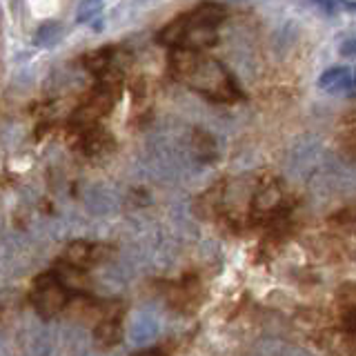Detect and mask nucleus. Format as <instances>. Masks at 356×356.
Wrapping results in <instances>:
<instances>
[{"mask_svg":"<svg viewBox=\"0 0 356 356\" xmlns=\"http://www.w3.org/2000/svg\"><path fill=\"white\" fill-rule=\"evenodd\" d=\"M341 149L345 156L356 159V103L348 109L341 122Z\"/></svg>","mask_w":356,"mask_h":356,"instance_id":"0eeeda50","label":"nucleus"},{"mask_svg":"<svg viewBox=\"0 0 356 356\" xmlns=\"http://www.w3.org/2000/svg\"><path fill=\"white\" fill-rule=\"evenodd\" d=\"M339 51L343 54V56H356V38H350V40H345L341 47H339Z\"/></svg>","mask_w":356,"mask_h":356,"instance_id":"9b49d317","label":"nucleus"},{"mask_svg":"<svg viewBox=\"0 0 356 356\" xmlns=\"http://www.w3.org/2000/svg\"><path fill=\"white\" fill-rule=\"evenodd\" d=\"M352 330H354V337H356V314L352 316Z\"/></svg>","mask_w":356,"mask_h":356,"instance_id":"ddd939ff","label":"nucleus"},{"mask_svg":"<svg viewBox=\"0 0 356 356\" xmlns=\"http://www.w3.org/2000/svg\"><path fill=\"white\" fill-rule=\"evenodd\" d=\"M318 87L327 94H348L356 89V72L348 65L330 67L318 76Z\"/></svg>","mask_w":356,"mask_h":356,"instance_id":"20e7f679","label":"nucleus"},{"mask_svg":"<svg viewBox=\"0 0 356 356\" xmlns=\"http://www.w3.org/2000/svg\"><path fill=\"white\" fill-rule=\"evenodd\" d=\"M227 9L225 5L205 0L196 5L194 9L176 16L172 22L159 31V40L165 47L172 49H192V51H205L218 42V27L225 22Z\"/></svg>","mask_w":356,"mask_h":356,"instance_id":"f03ea898","label":"nucleus"},{"mask_svg":"<svg viewBox=\"0 0 356 356\" xmlns=\"http://www.w3.org/2000/svg\"><path fill=\"white\" fill-rule=\"evenodd\" d=\"M103 250L98 248L94 243H87V241H74L70 248L65 250V261L74 270H87V267L96 265L100 259H103Z\"/></svg>","mask_w":356,"mask_h":356,"instance_id":"39448f33","label":"nucleus"},{"mask_svg":"<svg viewBox=\"0 0 356 356\" xmlns=\"http://www.w3.org/2000/svg\"><path fill=\"white\" fill-rule=\"evenodd\" d=\"M70 303V287L58 274H40L33 283V307L42 318H51Z\"/></svg>","mask_w":356,"mask_h":356,"instance_id":"7ed1b4c3","label":"nucleus"},{"mask_svg":"<svg viewBox=\"0 0 356 356\" xmlns=\"http://www.w3.org/2000/svg\"><path fill=\"white\" fill-rule=\"evenodd\" d=\"M107 145H109V136L103 129L96 127V125L94 127H85V134H83V138H81V147H83L85 154L96 156L103 149H107Z\"/></svg>","mask_w":356,"mask_h":356,"instance_id":"6e6552de","label":"nucleus"},{"mask_svg":"<svg viewBox=\"0 0 356 356\" xmlns=\"http://www.w3.org/2000/svg\"><path fill=\"white\" fill-rule=\"evenodd\" d=\"M136 356H165V354L161 350H145V352H140Z\"/></svg>","mask_w":356,"mask_h":356,"instance_id":"f8f14e48","label":"nucleus"},{"mask_svg":"<svg viewBox=\"0 0 356 356\" xmlns=\"http://www.w3.org/2000/svg\"><path fill=\"white\" fill-rule=\"evenodd\" d=\"M122 339V325L118 316H107L94 327V341L98 348H114Z\"/></svg>","mask_w":356,"mask_h":356,"instance_id":"423d86ee","label":"nucleus"},{"mask_svg":"<svg viewBox=\"0 0 356 356\" xmlns=\"http://www.w3.org/2000/svg\"><path fill=\"white\" fill-rule=\"evenodd\" d=\"M314 3H316L321 9H325L327 14H334V11H337V7L343 3V0H314Z\"/></svg>","mask_w":356,"mask_h":356,"instance_id":"9d476101","label":"nucleus"},{"mask_svg":"<svg viewBox=\"0 0 356 356\" xmlns=\"http://www.w3.org/2000/svg\"><path fill=\"white\" fill-rule=\"evenodd\" d=\"M103 3L105 0H83L81 7H78V14H76V20L78 22H87L92 20L100 9H103Z\"/></svg>","mask_w":356,"mask_h":356,"instance_id":"1a4fd4ad","label":"nucleus"},{"mask_svg":"<svg viewBox=\"0 0 356 356\" xmlns=\"http://www.w3.org/2000/svg\"><path fill=\"white\" fill-rule=\"evenodd\" d=\"M167 67H170L174 81L189 87L211 103L232 105L243 98L241 87L234 81L227 67L205 51L172 49Z\"/></svg>","mask_w":356,"mask_h":356,"instance_id":"f257e3e1","label":"nucleus"}]
</instances>
